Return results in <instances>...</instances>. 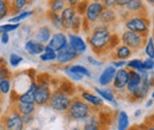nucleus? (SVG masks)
Wrapping results in <instances>:
<instances>
[{
	"label": "nucleus",
	"instance_id": "46",
	"mask_svg": "<svg viewBox=\"0 0 154 130\" xmlns=\"http://www.w3.org/2000/svg\"><path fill=\"white\" fill-rule=\"evenodd\" d=\"M106 10H115V0H104L103 1Z\"/></svg>",
	"mask_w": 154,
	"mask_h": 130
},
{
	"label": "nucleus",
	"instance_id": "14",
	"mask_svg": "<svg viewBox=\"0 0 154 130\" xmlns=\"http://www.w3.org/2000/svg\"><path fill=\"white\" fill-rule=\"evenodd\" d=\"M141 85H142L141 74L129 70V80H128V84H127V98L132 97L141 88Z\"/></svg>",
	"mask_w": 154,
	"mask_h": 130
},
{
	"label": "nucleus",
	"instance_id": "37",
	"mask_svg": "<svg viewBox=\"0 0 154 130\" xmlns=\"http://www.w3.org/2000/svg\"><path fill=\"white\" fill-rule=\"evenodd\" d=\"M83 19L84 18H83L81 14L77 13V16L75 17V19H74V23H72V26H71V31H70V32L78 33V31H79V30L82 29V26H83V23H84Z\"/></svg>",
	"mask_w": 154,
	"mask_h": 130
},
{
	"label": "nucleus",
	"instance_id": "24",
	"mask_svg": "<svg viewBox=\"0 0 154 130\" xmlns=\"http://www.w3.org/2000/svg\"><path fill=\"white\" fill-rule=\"evenodd\" d=\"M131 128L129 116L125 110H120L116 113V130H128Z\"/></svg>",
	"mask_w": 154,
	"mask_h": 130
},
{
	"label": "nucleus",
	"instance_id": "26",
	"mask_svg": "<svg viewBox=\"0 0 154 130\" xmlns=\"http://www.w3.org/2000/svg\"><path fill=\"white\" fill-rule=\"evenodd\" d=\"M56 59H57V52L51 47H49L48 45H45L44 52L39 56V60L43 63H51V62H56Z\"/></svg>",
	"mask_w": 154,
	"mask_h": 130
},
{
	"label": "nucleus",
	"instance_id": "49",
	"mask_svg": "<svg viewBox=\"0 0 154 130\" xmlns=\"http://www.w3.org/2000/svg\"><path fill=\"white\" fill-rule=\"evenodd\" d=\"M23 118H24L25 124H29L30 122H32V121H33L35 116H33V115H27V116H23Z\"/></svg>",
	"mask_w": 154,
	"mask_h": 130
},
{
	"label": "nucleus",
	"instance_id": "40",
	"mask_svg": "<svg viewBox=\"0 0 154 130\" xmlns=\"http://www.w3.org/2000/svg\"><path fill=\"white\" fill-rule=\"evenodd\" d=\"M23 60H24V58H23L21 56H19L18 53H11V55H10V58H8L10 65H11V66H13V68L18 66Z\"/></svg>",
	"mask_w": 154,
	"mask_h": 130
},
{
	"label": "nucleus",
	"instance_id": "30",
	"mask_svg": "<svg viewBox=\"0 0 154 130\" xmlns=\"http://www.w3.org/2000/svg\"><path fill=\"white\" fill-rule=\"evenodd\" d=\"M66 6H68L66 5V1H63V0H52V1H49V12L60 14Z\"/></svg>",
	"mask_w": 154,
	"mask_h": 130
},
{
	"label": "nucleus",
	"instance_id": "44",
	"mask_svg": "<svg viewBox=\"0 0 154 130\" xmlns=\"http://www.w3.org/2000/svg\"><path fill=\"white\" fill-rule=\"evenodd\" d=\"M112 66H114L116 70H120V69H123L127 66V62L126 60H113Z\"/></svg>",
	"mask_w": 154,
	"mask_h": 130
},
{
	"label": "nucleus",
	"instance_id": "28",
	"mask_svg": "<svg viewBox=\"0 0 154 130\" xmlns=\"http://www.w3.org/2000/svg\"><path fill=\"white\" fill-rule=\"evenodd\" d=\"M126 68L128 70H131V71L137 72V74L145 72V70H143V60L140 59V58H134V59L127 60V66Z\"/></svg>",
	"mask_w": 154,
	"mask_h": 130
},
{
	"label": "nucleus",
	"instance_id": "58",
	"mask_svg": "<svg viewBox=\"0 0 154 130\" xmlns=\"http://www.w3.org/2000/svg\"><path fill=\"white\" fill-rule=\"evenodd\" d=\"M2 62H4V59H1V58H0V65H1V63H2Z\"/></svg>",
	"mask_w": 154,
	"mask_h": 130
},
{
	"label": "nucleus",
	"instance_id": "5",
	"mask_svg": "<svg viewBox=\"0 0 154 130\" xmlns=\"http://www.w3.org/2000/svg\"><path fill=\"white\" fill-rule=\"evenodd\" d=\"M1 125L2 130H24L26 124L23 116L14 108H12L2 116Z\"/></svg>",
	"mask_w": 154,
	"mask_h": 130
},
{
	"label": "nucleus",
	"instance_id": "18",
	"mask_svg": "<svg viewBox=\"0 0 154 130\" xmlns=\"http://www.w3.org/2000/svg\"><path fill=\"white\" fill-rule=\"evenodd\" d=\"M24 49L31 56H40L44 52L45 45L37 41L36 39H27L24 44Z\"/></svg>",
	"mask_w": 154,
	"mask_h": 130
},
{
	"label": "nucleus",
	"instance_id": "29",
	"mask_svg": "<svg viewBox=\"0 0 154 130\" xmlns=\"http://www.w3.org/2000/svg\"><path fill=\"white\" fill-rule=\"evenodd\" d=\"M149 92H151V89L142 84L141 88H140L132 97H129L128 99H131V102H141V101H143V99L146 101V97L148 96Z\"/></svg>",
	"mask_w": 154,
	"mask_h": 130
},
{
	"label": "nucleus",
	"instance_id": "23",
	"mask_svg": "<svg viewBox=\"0 0 154 130\" xmlns=\"http://www.w3.org/2000/svg\"><path fill=\"white\" fill-rule=\"evenodd\" d=\"M13 108L19 112L21 116H27V115H35L37 105L35 103H20V102H16Z\"/></svg>",
	"mask_w": 154,
	"mask_h": 130
},
{
	"label": "nucleus",
	"instance_id": "7",
	"mask_svg": "<svg viewBox=\"0 0 154 130\" xmlns=\"http://www.w3.org/2000/svg\"><path fill=\"white\" fill-rule=\"evenodd\" d=\"M128 80H129V70L127 68H123V69H120L116 71L114 82L112 84V88L116 92V96L127 97Z\"/></svg>",
	"mask_w": 154,
	"mask_h": 130
},
{
	"label": "nucleus",
	"instance_id": "42",
	"mask_svg": "<svg viewBox=\"0 0 154 130\" xmlns=\"http://www.w3.org/2000/svg\"><path fill=\"white\" fill-rule=\"evenodd\" d=\"M143 60V70L145 71H153L154 70V59L145 58Z\"/></svg>",
	"mask_w": 154,
	"mask_h": 130
},
{
	"label": "nucleus",
	"instance_id": "52",
	"mask_svg": "<svg viewBox=\"0 0 154 130\" xmlns=\"http://www.w3.org/2000/svg\"><path fill=\"white\" fill-rule=\"evenodd\" d=\"M141 115H142V110H141V109H137V110H135V112H134V117H135V118H139Z\"/></svg>",
	"mask_w": 154,
	"mask_h": 130
},
{
	"label": "nucleus",
	"instance_id": "34",
	"mask_svg": "<svg viewBox=\"0 0 154 130\" xmlns=\"http://www.w3.org/2000/svg\"><path fill=\"white\" fill-rule=\"evenodd\" d=\"M32 14H33V11H21L20 13H18V14H16V16H13V17H11V18L8 19V23L10 24H18L21 20L31 17Z\"/></svg>",
	"mask_w": 154,
	"mask_h": 130
},
{
	"label": "nucleus",
	"instance_id": "22",
	"mask_svg": "<svg viewBox=\"0 0 154 130\" xmlns=\"http://www.w3.org/2000/svg\"><path fill=\"white\" fill-rule=\"evenodd\" d=\"M119 20L116 10H104L100 17V24L110 27L112 25H114L116 21Z\"/></svg>",
	"mask_w": 154,
	"mask_h": 130
},
{
	"label": "nucleus",
	"instance_id": "4",
	"mask_svg": "<svg viewBox=\"0 0 154 130\" xmlns=\"http://www.w3.org/2000/svg\"><path fill=\"white\" fill-rule=\"evenodd\" d=\"M72 102V96L62 91L60 89H56L52 91V96L49 102V107L57 112H68L69 107Z\"/></svg>",
	"mask_w": 154,
	"mask_h": 130
},
{
	"label": "nucleus",
	"instance_id": "25",
	"mask_svg": "<svg viewBox=\"0 0 154 130\" xmlns=\"http://www.w3.org/2000/svg\"><path fill=\"white\" fill-rule=\"evenodd\" d=\"M82 130H103L100 118L95 117V112L84 122Z\"/></svg>",
	"mask_w": 154,
	"mask_h": 130
},
{
	"label": "nucleus",
	"instance_id": "47",
	"mask_svg": "<svg viewBox=\"0 0 154 130\" xmlns=\"http://www.w3.org/2000/svg\"><path fill=\"white\" fill-rule=\"evenodd\" d=\"M141 129L142 130H154V124L147 118V119L145 121V123L141 125Z\"/></svg>",
	"mask_w": 154,
	"mask_h": 130
},
{
	"label": "nucleus",
	"instance_id": "10",
	"mask_svg": "<svg viewBox=\"0 0 154 130\" xmlns=\"http://www.w3.org/2000/svg\"><path fill=\"white\" fill-rule=\"evenodd\" d=\"M68 44H69L68 35L64 31H58L56 33H54L52 38L48 43V46L51 47L52 50H55L56 52H59V51L64 50L68 46Z\"/></svg>",
	"mask_w": 154,
	"mask_h": 130
},
{
	"label": "nucleus",
	"instance_id": "33",
	"mask_svg": "<svg viewBox=\"0 0 154 130\" xmlns=\"http://www.w3.org/2000/svg\"><path fill=\"white\" fill-rule=\"evenodd\" d=\"M140 74L142 78V84L152 90L154 88V71H145Z\"/></svg>",
	"mask_w": 154,
	"mask_h": 130
},
{
	"label": "nucleus",
	"instance_id": "50",
	"mask_svg": "<svg viewBox=\"0 0 154 130\" xmlns=\"http://www.w3.org/2000/svg\"><path fill=\"white\" fill-rule=\"evenodd\" d=\"M66 4H68V6L76 8L77 6L79 5V1H77V0H69V1H66Z\"/></svg>",
	"mask_w": 154,
	"mask_h": 130
},
{
	"label": "nucleus",
	"instance_id": "43",
	"mask_svg": "<svg viewBox=\"0 0 154 130\" xmlns=\"http://www.w3.org/2000/svg\"><path fill=\"white\" fill-rule=\"evenodd\" d=\"M64 72L69 77L70 80H74V82H82V80H83V77L79 76V74H72V72H70V71H68V70H64Z\"/></svg>",
	"mask_w": 154,
	"mask_h": 130
},
{
	"label": "nucleus",
	"instance_id": "39",
	"mask_svg": "<svg viewBox=\"0 0 154 130\" xmlns=\"http://www.w3.org/2000/svg\"><path fill=\"white\" fill-rule=\"evenodd\" d=\"M19 29V24H4L0 25V33H10L12 31H16Z\"/></svg>",
	"mask_w": 154,
	"mask_h": 130
},
{
	"label": "nucleus",
	"instance_id": "15",
	"mask_svg": "<svg viewBox=\"0 0 154 130\" xmlns=\"http://www.w3.org/2000/svg\"><path fill=\"white\" fill-rule=\"evenodd\" d=\"M116 71H117V70H116L114 66H112V65L107 66V68L101 72L100 77H98V84H100L101 86H104V88L110 86V85L113 84V82H114Z\"/></svg>",
	"mask_w": 154,
	"mask_h": 130
},
{
	"label": "nucleus",
	"instance_id": "53",
	"mask_svg": "<svg viewBox=\"0 0 154 130\" xmlns=\"http://www.w3.org/2000/svg\"><path fill=\"white\" fill-rule=\"evenodd\" d=\"M68 130H82V127H79V125H74V127H70Z\"/></svg>",
	"mask_w": 154,
	"mask_h": 130
},
{
	"label": "nucleus",
	"instance_id": "41",
	"mask_svg": "<svg viewBox=\"0 0 154 130\" xmlns=\"http://www.w3.org/2000/svg\"><path fill=\"white\" fill-rule=\"evenodd\" d=\"M11 76H12L11 71H8V69L4 64L0 65V82L4 80V79H10Z\"/></svg>",
	"mask_w": 154,
	"mask_h": 130
},
{
	"label": "nucleus",
	"instance_id": "20",
	"mask_svg": "<svg viewBox=\"0 0 154 130\" xmlns=\"http://www.w3.org/2000/svg\"><path fill=\"white\" fill-rule=\"evenodd\" d=\"M54 36V32H52V29L50 26H40L38 30L35 32V38L37 41L44 44V45H48V43L50 41V39Z\"/></svg>",
	"mask_w": 154,
	"mask_h": 130
},
{
	"label": "nucleus",
	"instance_id": "3",
	"mask_svg": "<svg viewBox=\"0 0 154 130\" xmlns=\"http://www.w3.org/2000/svg\"><path fill=\"white\" fill-rule=\"evenodd\" d=\"M125 30L137 33L143 37H148L151 31V19L148 16H137L132 14L127 20L123 21Z\"/></svg>",
	"mask_w": 154,
	"mask_h": 130
},
{
	"label": "nucleus",
	"instance_id": "51",
	"mask_svg": "<svg viewBox=\"0 0 154 130\" xmlns=\"http://www.w3.org/2000/svg\"><path fill=\"white\" fill-rule=\"evenodd\" d=\"M153 104H154V99H152V98L145 101V107L146 108H151V107H153Z\"/></svg>",
	"mask_w": 154,
	"mask_h": 130
},
{
	"label": "nucleus",
	"instance_id": "12",
	"mask_svg": "<svg viewBox=\"0 0 154 130\" xmlns=\"http://www.w3.org/2000/svg\"><path fill=\"white\" fill-rule=\"evenodd\" d=\"M79 57V55L74 51V49L68 44V46L57 52V59H56V63L59 65H69L71 62H74L75 59H77Z\"/></svg>",
	"mask_w": 154,
	"mask_h": 130
},
{
	"label": "nucleus",
	"instance_id": "57",
	"mask_svg": "<svg viewBox=\"0 0 154 130\" xmlns=\"http://www.w3.org/2000/svg\"><path fill=\"white\" fill-rule=\"evenodd\" d=\"M148 2H149V4H154V0H149Z\"/></svg>",
	"mask_w": 154,
	"mask_h": 130
},
{
	"label": "nucleus",
	"instance_id": "13",
	"mask_svg": "<svg viewBox=\"0 0 154 130\" xmlns=\"http://www.w3.org/2000/svg\"><path fill=\"white\" fill-rule=\"evenodd\" d=\"M77 16V11L76 8L74 7H70V6H66L63 12L60 13V19H62V27H63V31H71V26H72V23H74V19Z\"/></svg>",
	"mask_w": 154,
	"mask_h": 130
},
{
	"label": "nucleus",
	"instance_id": "27",
	"mask_svg": "<svg viewBox=\"0 0 154 130\" xmlns=\"http://www.w3.org/2000/svg\"><path fill=\"white\" fill-rule=\"evenodd\" d=\"M65 70L72 72V74H79L82 77H88V78H91V72L83 65H79V64H72V65H69L68 68H65Z\"/></svg>",
	"mask_w": 154,
	"mask_h": 130
},
{
	"label": "nucleus",
	"instance_id": "11",
	"mask_svg": "<svg viewBox=\"0 0 154 130\" xmlns=\"http://www.w3.org/2000/svg\"><path fill=\"white\" fill-rule=\"evenodd\" d=\"M68 35V40H69V45L74 49V51L77 52L79 56L85 53L87 50H88V44L87 41L81 37L78 36L77 33H74V32H69L66 33Z\"/></svg>",
	"mask_w": 154,
	"mask_h": 130
},
{
	"label": "nucleus",
	"instance_id": "21",
	"mask_svg": "<svg viewBox=\"0 0 154 130\" xmlns=\"http://www.w3.org/2000/svg\"><path fill=\"white\" fill-rule=\"evenodd\" d=\"M133 53L134 52L128 46H126L123 44H120L119 46H116L114 49V51L112 53V58H113V60H126L127 62L132 57Z\"/></svg>",
	"mask_w": 154,
	"mask_h": 130
},
{
	"label": "nucleus",
	"instance_id": "59",
	"mask_svg": "<svg viewBox=\"0 0 154 130\" xmlns=\"http://www.w3.org/2000/svg\"><path fill=\"white\" fill-rule=\"evenodd\" d=\"M0 95H1V92H0Z\"/></svg>",
	"mask_w": 154,
	"mask_h": 130
},
{
	"label": "nucleus",
	"instance_id": "16",
	"mask_svg": "<svg viewBox=\"0 0 154 130\" xmlns=\"http://www.w3.org/2000/svg\"><path fill=\"white\" fill-rule=\"evenodd\" d=\"M79 97H81L84 102H87L90 107H93V108H102V107L104 105V101H103L98 95L90 92V91H88V90L82 91L81 95H79Z\"/></svg>",
	"mask_w": 154,
	"mask_h": 130
},
{
	"label": "nucleus",
	"instance_id": "35",
	"mask_svg": "<svg viewBox=\"0 0 154 130\" xmlns=\"http://www.w3.org/2000/svg\"><path fill=\"white\" fill-rule=\"evenodd\" d=\"M11 12H12L11 2L6 0H0V20L6 18V16L10 14Z\"/></svg>",
	"mask_w": 154,
	"mask_h": 130
},
{
	"label": "nucleus",
	"instance_id": "31",
	"mask_svg": "<svg viewBox=\"0 0 154 130\" xmlns=\"http://www.w3.org/2000/svg\"><path fill=\"white\" fill-rule=\"evenodd\" d=\"M48 18L49 21L51 24V29H55L58 31H63V27H62V19H60V14L58 13H52V12H49L48 13Z\"/></svg>",
	"mask_w": 154,
	"mask_h": 130
},
{
	"label": "nucleus",
	"instance_id": "2",
	"mask_svg": "<svg viewBox=\"0 0 154 130\" xmlns=\"http://www.w3.org/2000/svg\"><path fill=\"white\" fill-rule=\"evenodd\" d=\"M94 112L93 107H90L81 97H72V102L69 107L66 116L74 122H85Z\"/></svg>",
	"mask_w": 154,
	"mask_h": 130
},
{
	"label": "nucleus",
	"instance_id": "48",
	"mask_svg": "<svg viewBox=\"0 0 154 130\" xmlns=\"http://www.w3.org/2000/svg\"><path fill=\"white\" fill-rule=\"evenodd\" d=\"M0 40H1V43H2L4 45L8 44V41H10V36H8V33H1Z\"/></svg>",
	"mask_w": 154,
	"mask_h": 130
},
{
	"label": "nucleus",
	"instance_id": "60",
	"mask_svg": "<svg viewBox=\"0 0 154 130\" xmlns=\"http://www.w3.org/2000/svg\"><path fill=\"white\" fill-rule=\"evenodd\" d=\"M153 37H154V36H153Z\"/></svg>",
	"mask_w": 154,
	"mask_h": 130
},
{
	"label": "nucleus",
	"instance_id": "45",
	"mask_svg": "<svg viewBox=\"0 0 154 130\" xmlns=\"http://www.w3.org/2000/svg\"><path fill=\"white\" fill-rule=\"evenodd\" d=\"M87 60H88L89 64H91V65H94V66H102V65H103V62L97 60L96 58H94L93 56H88L87 57Z\"/></svg>",
	"mask_w": 154,
	"mask_h": 130
},
{
	"label": "nucleus",
	"instance_id": "19",
	"mask_svg": "<svg viewBox=\"0 0 154 130\" xmlns=\"http://www.w3.org/2000/svg\"><path fill=\"white\" fill-rule=\"evenodd\" d=\"M131 14H137V16H147L146 6L140 0H127L126 7H125Z\"/></svg>",
	"mask_w": 154,
	"mask_h": 130
},
{
	"label": "nucleus",
	"instance_id": "6",
	"mask_svg": "<svg viewBox=\"0 0 154 130\" xmlns=\"http://www.w3.org/2000/svg\"><path fill=\"white\" fill-rule=\"evenodd\" d=\"M120 40L123 45L128 46L133 52H139L145 47L147 37H143V36H140L137 33L125 30L120 36Z\"/></svg>",
	"mask_w": 154,
	"mask_h": 130
},
{
	"label": "nucleus",
	"instance_id": "55",
	"mask_svg": "<svg viewBox=\"0 0 154 130\" xmlns=\"http://www.w3.org/2000/svg\"><path fill=\"white\" fill-rule=\"evenodd\" d=\"M148 119H149V121H151V122H152V123L154 124V115H152V116H149V117H148Z\"/></svg>",
	"mask_w": 154,
	"mask_h": 130
},
{
	"label": "nucleus",
	"instance_id": "54",
	"mask_svg": "<svg viewBox=\"0 0 154 130\" xmlns=\"http://www.w3.org/2000/svg\"><path fill=\"white\" fill-rule=\"evenodd\" d=\"M128 130H142V129H141V125H136V127H131Z\"/></svg>",
	"mask_w": 154,
	"mask_h": 130
},
{
	"label": "nucleus",
	"instance_id": "17",
	"mask_svg": "<svg viewBox=\"0 0 154 130\" xmlns=\"http://www.w3.org/2000/svg\"><path fill=\"white\" fill-rule=\"evenodd\" d=\"M96 95H98L104 102H108L110 104H113L114 107L117 108V101H116V95L115 91L113 90V88H94Z\"/></svg>",
	"mask_w": 154,
	"mask_h": 130
},
{
	"label": "nucleus",
	"instance_id": "38",
	"mask_svg": "<svg viewBox=\"0 0 154 130\" xmlns=\"http://www.w3.org/2000/svg\"><path fill=\"white\" fill-rule=\"evenodd\" d=\"M11 88H12L11 79H4V80L0 82V92H1V95H8L11 92Z\"/></svg>",
	"mask_w": 154,
	"mask_h": 130
},
{
	"label": "nucleus",
	"instance_id": "56",
	"mask_svg": "<svg viewBox=\"0 0 154 130\" xmlns=\"http://www.w3.org/2000/svg\"><path fill=\"white\" fill-rule=\"evenodd\" d=\"M151 98H152V99H154V90L151 92Z\"/></svg>",
	"mask_w": 154,
	"mask_h": 130
},
{
	"label": "nucleus",
	"instance_id": "8",
	"mask_svg": "<svg viewBox=\"0 0 154 130\" xmlns=\"http://www.w3.org/2000/svg\"><path fill=\"white\" fill-rule=\"evenodd\" d=\"M104 5L103 1H90L87 5V8L84 11L83 18L84 23H88V25H93L96 21L100 20V17L102 14V12L104 11Z\"/></svg>",
	"mask_w": 154,
	"mask_h": 130
},
{
	"label": "nucleus",
	"instance_id": "1",
	"mask_svg": "<svg viewBox=\"0 0 154 130\" xmlns=\"http://www.w3.org/2000/svg\"><path fill=\"white\" fill-rule=\"evenodd\" d=\"M114 37L115 36L112 33L110 27L98 24L90 31V35L88 37V46H90V49L95 53H101L102 51L115 49L116 46L113 44Z\"/></svg>",
	"mask_w": 154,
	"mask_h": 130
},
{
	"label": "nucleus",
	"instance_id": "9",
	"mask_svg": "<svg viewBox=\"0 0 154 130\" xmlns=\"http://www.w3.org/2000/svg\"><path fill=\"white\" fill-rule=\"evenodd\" d=\"M51 96H52V90L50 86L37 84V89L35 91V104L39 107L49 105Z\"/></svg>",
	"mask_w": 154,
	"mask_h": 130
},
{
	"label": "nucleus",
	"instance_id": "32",
	"mask_svg": "<svg viewBox=\"0 0 154 130\" xmlns=\"http://www.w3.org/2000/svg\"><path fill=\"white\" fill-rule=\"evenodd\" d=\"M143 52H145V55H146L147 58L154 59V37L153 36H148V37H147L145 47H143Z\"/></svg>",
	"mask_w": 154,
	"mask_h": 130
},
{
	"label": "nucleus",
	"instance_id": "36",
	"mask_svg": "<svg viewBox=\"0 0 154 130\" xmlns=\"http://www.w3.org/2000/svg\"><path fill=\"white\" fill-rule=\"evenodd\" d=\"M29 4L27 0H14L11 2V7H12V12L14 14H18L21 12V10Z\"/></svg>",
	"mask_w": 154,
	"mask_h": 130
}]
</instances>
